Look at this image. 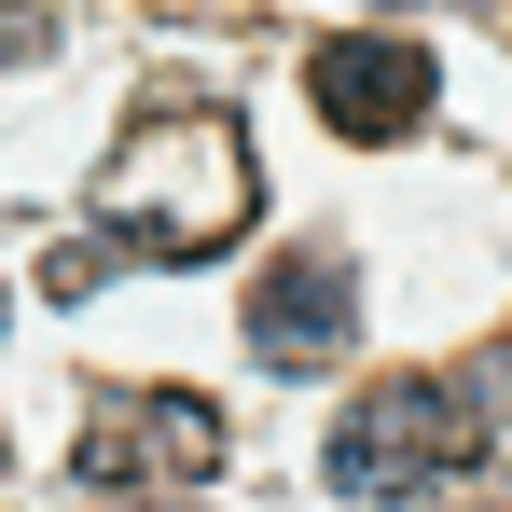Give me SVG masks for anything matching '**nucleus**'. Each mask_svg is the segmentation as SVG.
I'll return each mask as SVG.
<instances>
[{
	"instance_id": "obj_1",
	"label": "nucleus",
	"mask_w": 512,
	"mask_h": 512,
	"mask_svg": "<svg viewBox=\"0 0 512 512\" xmlns=\"http://www.w3.org/2000/svg\"><path fill=\"white\" fill-rule=\"evenodd\" d=\"M250 208H263V167H250L236 111H153L97 167V236L125 263H208V250L250 236Z\"/></svg>"
},
{
	"instance_id": "obj_2",
	"label": "nucleus",
	"mask_w": 512,
	"mask_h": 512,
	"mask_svg": "<svg viewBox=\"0 0 512 512\" xmlns=\"http://www.w3.org/2000/svg\"><path fill=\"white\" fill-rule=\"evenodd\" d=\"M485 443L471 416V388L457 374H388V388H360L333 429V485L346 499H429V485H457V457Z\"/></svg>"
},
{
	"instance_id": "obj_3",
	"label": "nucleus",
	"mask_w": 512,
	"mask_h": 512,
	"mask_svg": "<svg viewBox=\"0 0 512 512\" xmlns=\"http://www.w3.org/2000/svg\"><path fill=\"white\" fill-rule=\"evenodd\" d=\"M222 471V402H194V388H111L84 416V485L111 499H153V485H208Z\"/></svg>"
},
{
	"instance_id": "obj_4",
	"label": "nucleus",
	"mask_w": 512,
	"mask_h": 512,
	"mask_svg": "<svg viewBox=\"0 0 512 512\" xmlns=\"http://www.w3.org/2000/svg\"><path fill=\"white\" fill-rule=\"evenodd\" d=\"M305 97H319L333 139H416L443 70H429L402 28H360V42H319V56H305Z\"/></svg>"
},
{
	"instance_id": "obj_5",
	"label": "nucleus",
	"mask_w": 512,
	"mask_h": 512,
	"mask_svg": "<svg viewBox=\"0 0 512 512\" xmlns=\"http://www.w3.org/2000/svg\"><path fill=\"white\" fill-rule=\"evenodd\" d=\"M346 333H360V277H346L333 250H291L250 277V346L277 360V374H333Z\"/></svg>"
},
{
	"instance_id": "obj_6",
	"label": "nucleus",
	"mask_w": 512,
	"mask_h": 512,
	"mask_svg": "<svg viewBox=\"0 0 512 512\" xmlns=\"http://www.w3.org/2000/svg\"><path fill=\"white\" fill-rule=\"evenodd\" d=\"M97 277H111V236H70V250H42V305H84Z\"/></svg>"
},
{
	"instance_id": "obj_7",
	"label": "nucleus",
	"mask_w": 512,
	"mask_h": 512,
	"mask_svg": "<svg viewBox=\"0 0 512 512\" xmlns=\"http://www.w3.org/2000/svg\"><path fill=\"white\" fill-rule=\"evenodd\" d=\"M42 42H56V14H42V0H0V70H28Z\"/></svg>"
},
{
	"instance_id": "obj_8",
	"label": "nucleus",
	"mask_w": 512,
	"mask_h": 512,
	"mask_svg": "<svg viewBox=\"0 0 512 512\" xmlns=\"http://www.w3.org/2000/svg\"><path fill=\"white\" fill-rule=\"evenodd\" d=\"M125 512H180V499H125Z\"/></svg>"
},
{
	"instance_id": "obj_9",
	"label": "nucleus",
	"mask_w": 512,
	"mask_h": 512,
	"mask_svg": "<svg viewBox=\"0 0 512 512\" xmlns=\"http://www.w3.org/2000/svg\"><path fill=\"white\" fill-rule=\"evenodd\" d=\"M0 319H14V305H0Z\"/></svg>"
}]
</instances>
